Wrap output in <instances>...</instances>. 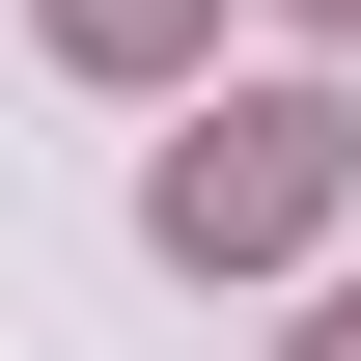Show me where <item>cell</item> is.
<instances>
[{
    "label": "cell",
    "instance_id": "4",
    "mask_svg": "<svg viewBox=\"0 0 361 361\" xmlns=\"http://www.w3.org/2000/svg\"><path fill=\"white\" fill-rule=\"evenodd\" d=\"M306 28H361V0H306Z\"/></svg>",
    "mask_w": 361,
    "mask_h": 361
},
{
    "label": "cell",
    "instance_id": "2",
    "mask_svg": "<svg viewBox=\"0 0 361 361\" xmlns=\"http://www.w3.org/2000/svg\"><path fill=\"white\" fill-rule=\"evenodd\" d=\"M56 56H111V84H139V56H195V0H56Z\"/></svg>",
    "mask_w": 361,
    "mask_h": 361
},
{
    "label": "cell",
    "instance_id": "3",
    "mask_svg": "<svg viewBox=\"0 0 361 361\" xmlns=\"http://www.w3.org/2000/svg\"><path fill=\"white\" fill-rule=\"evenodd\" d=\"M306 361H361V306H306Z\"/></svg>",
    "mask_w": 361,
    "mask_h": 361
},
{
    "label": "cell",
    "instance_id": "1",
    "mask_svg": "<svg viewBox=\"0 0 361 361\" xmlns=\"http://www.w3.org/2000/svg\"><path fill=\"white\" fill-rule=\"evenodd\" d=\"M334 195H361V111H334V84H250V111L167 139V195H139V223H167L195 278H250V250H306Z\"/></svg>",
    "mask_w": 361,
    "mask_h": 361
}]
</instances>
